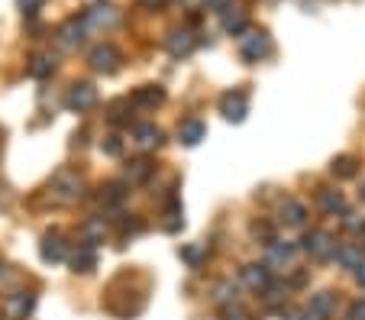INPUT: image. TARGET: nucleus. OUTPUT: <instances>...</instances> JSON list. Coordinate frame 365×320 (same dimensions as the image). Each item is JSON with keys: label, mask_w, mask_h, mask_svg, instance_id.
<instances>
[{"label": "nucleus", "mask_w": 365, "mask_h": 320, "mask_svg": "<svg viewBox=\"0 0 365 320\" xmlns=\"http://www.w3.org/2000/svg\"><path fill=\"white\" fill-rule=\"evenodd\" d=\"M181 3H185V7H191V10H194V7H201L204 0H181Z\"/></svg>", "instance_id": "45"}, {"label": "nucleus", "mask_w": 365, "mask_h": 320, "mask_svg": "<svg viewBox=\"0 0 365 320\" xmlns=\"http://www.w3.org/2000/svg\"><path fill=\"white\" fill-rule=\"evenodd\" d=\"M103 236H107V226H103V220H87V224L81 226V243H85V246L103 243Z\"/></svg>", "instance_id": "24"}, {"label": "nucleus", "mask_w": 365, "mask_h": 320, "mask_svg": "<svg viewBox=\"0 0 365 320\" xmlns=\"http://www.w3.org/2000/svg\"><path fill=\"white\" fill-rule=\"evenodd\" d=\"M181 226H185V220H181V210L171 208L169 214H165V220H162V230H165V233H178Z\"/></svg>", "instance_id": "31"}, {"label": "nucleus", "mask_w": 365, "mask_h": 320, "mask_svg": "<svg viewBox=\"0 0 365 320\" xmlns=\"http://www.w3.org/2000/svg\"><path fill=\"white\" fill-rule=\"evenodd\" d=\"M152 175H155V165H152L149 159H133L130 165H126V181H130V185H146Z\"/></svg>", "instance_id": "19"}, {"label": "nucleus", "mask_w": 365, "mask_h": 320, "mask_svg": "<svg viewBox=\"0 0 365 320\" xmlns=\"http://www.w3.org/2000/svg\"><path fill=\"white\" fill-rule=\"evenodd\" d=\"M317 204H320V210H323V214H330V217H343V210H346V198H343L339 191H333V188L320 191Z\"/></svg>", "instance_id": "17"}, {"label": "nucleus", "mask_w": 365, "mask_h": 320, "mask_svg": "<svg viewBox=\"0 0 365 320\" xmlns=\"http://www.w3.org/2000/svg\"><path fill=\"white\" fill-rule=\"evenodd\" d=\"M101 198L107 201V204H120V201L126 198V185H120V181H110V185H103V188H101Z\"/></svg>", "instance_id": "28"}, {"label": "nucleus", "mask_w": 365, "mask_h": 320, "mask_svg": "<svg viewBox=\"0 0 365 320\" xmlns=\"http://www.w3.org/2000/svg\"><path fill=\"white\" fill-rule=\"evenodd\" d=\"M204 136H207V126L201 120H185L178 126V142H185V146H197Z\"/></svg>", "instance_id": "21"}, {"label": "nucleus", "mask_w": 365, "mask_h": 320, "mask_svg": "<svg viewBox=\"0 0 365 320\" xmlns=\"http://www.w3.org/2000/svg\"><path fill=\"white\" fill-rule=\"evenodd\" d=\"M101 149L107 152V155H120V152H123V142H120V136H107V140L101 142Z\"/></svg>", "instance_id": "35"}, {"label": "nucleus", "mask_w": 365, "mask_h": 320, "mask_svg": "<svg viewBox=\"0 0 365 320\" xmlns=\"http://www.w3.org/2000/svg\"><path fill=\"white\" fill-rule=\"evenodd\" d=\"M337 239L330 233H323V230H314V233L304 236V253L310 255V259H317V262H330L333 255H337Z\"/></svg>", "instance_id": "3"}, {"label": "nucleus", "mask_w": 365, "mask_h": 320, "mask_svg": "<svg viewBox=\"0 0 365 320\" xmlns=\"http://www.w3.org/2000/svg\"><path fill=\"white\" fill-rule=\"evenodd\" d=\"M204 3H207V7H214L217 13H223V10H226V3H230V0H204Z\"/></svg>", "instance_id": "40"}, {"label": "nucleus", "mask_w": 365, "mask_h": 320, "mask_svg": "<svg viewBox=\"0 0 365 320\" xmlns=\"http://www.w3.org/2000/svg\"><path fill=\"white\" fill-rule=\"evenodd\" d=\"M49 191H52V198L56 201L71 204V201L85 198V178H81L78 171H71V169H62V171H56V178H52Z\"/></svg>", "instance_id": "2"}, {"label": "nucleus", "mask_w": 365, "mask_h": 320, "mask_svg": "<svg viewBox=\"0 0 365 320\" xmlns=\"http://www.w3.org/2000/svg\"><path fill=\"white\" fill-rule=\"evenodd\" d=\"M29 75H33V78L56 75V58H52V56H36V58H33V65H29Z\"/></svg>", "instance_id": "26"}, {"label": "nucleus", "mask_w": 365, "mask_h": 320, "mask_svg": "<svg viewBox=\"0 0 365 320\" xmlns=\"http://www.w3.org/2000/svg\"><path fill=\"white\" fill-rule=\"evenodd\" d=\"M139 3H142L146 10H159L162 3H165V0H139Z\"/></svg>", "instance_id": "43"}, {"label": "nucleus", "mask_w": 365, "mask_h": 320, "mask_svg": "<svg viewBox=\"0 0 365 320\" xmlns=\"http://www.w3.org/2000/svg\"><path fill=\"white\" fill-rule=\"evenodd\" d=\"M126 107H130V101H113V107H110V113H107V120L110 123H130V117H126Z\"/></svg>", "instance_id": "32"}, {"label": "nucleus", "mask_w": 365, "mask_h": 320, "mask_svg": "<svg viewBox=\"0 0 365 320\" xmlns=\"http://www.w3.org/2000/svg\"><path fill=\"white\" fill-rule=\"evenodd\" d=\"M87 62H91L94 71H101V75H113V71L120 68L123 56H120V49H117V46H110V42H101V46L91 49Z\"/></svg>", "instance_id": "5"}, {"label": "nucleus", "mask_w": 365, "mask_h": 320, "mask_svg": "<svg viewBox=\"0 0 365 320\" xmlns=\"http://www.w3.org/2000/svg\"><path fill=\"white\" fill-rule=\"evenodd\" d=\"M330 171H333L337 178H356L359 175V159L356 155H337V159L330 162Z\"/></svg>", "instance_id": "22"}, {"label": "nucleus", "mask_w": 365, "mask_h": 320, "mask_svg": "<svg viewBox=\"0 0 365 320\" xmlns=\"http://www.w3.org/2000/svg\"><path fill=\"white\" fill-rule=\"evenodd\" d=\"M214 298L220 304H223V308H230V304H236V285L233 282H220L214 288Z\"/></svg>", "instance_id": "29"}, {"label": "nucleus", "mask_w": 365, "mask_h": 320, "mask_svg": "<svg viewBox=\"0 0 365 320\" xmlns=\"http://www.w3.org/2000/svg\"><path fill=\"white\" fill-rule=\"evenodd\" d=\"M19 7H23V13H26V17H36L39 7H42V0H19Z\"/></svg>", "instance_id": "36"}, {"label": "nucleus", "mask_w": 365, "mask_h": 320, "mask_svg": "<svg viewBox=\"0 0 365 320\" xmlns=\"http://www.w3.org/2000/svg\"><path fill=\"white\" fill-rule=\"evenodd\" d=\"M97 104V87L87 85V81H78V85H71V91H68L65 97V107L68 110H91V107Z\"/></svg>", "instance_id": "7"}, {"label": "nucleus", "mask_w": 365, "mask_h": 320, "mask_svg": "<svg viewBox=\"0 0 365 320\" xmlns=\"http://www.w3.org/2000/svg\"><path fill=\"white\" fill-rule=\"evenodd\" d=\"M220 113H223L230 123H243L246 113H249V97H246V91H226V94L220 97Z\"/></svg>", "instance_id": "6"}, {"label": "nucleus", "mask_w": 365, "mask_h": 320, "mask_svg": "<svg viewBox=\"0 0 365 320\" xmlns=\"http://www.w3.org/2000/svg\"><path fill=\"white\" fill-rule=\"evenodd\" d=\"M56 42H58V49H62V52H75V49L85 42V26H81V19H68L65 26L58 29Z\"/></svg>", "instance_id": "11"}, {"label": "nucleus", "mask_w": 365, "mask_h": 320, "mask_svg": "<svg viewBox=\"0 0 365 320\" xmlns=\"http://www.w3.org/2000/svg\"><path fill=\"white\" fill-rule=\"evenodd\" d=\"M117 23H120L117 10H113V7H103V3H97V7L85 10V17H81V26H85V33H107V29H113Z\"/></svg>", "instance_id": "4"}, {"label": "nucleus", "mask_w": 365, "mask_h": 320, "mask_svg": "<svg viewBox=\"0 0 365 320\" xmlns=\"http://www.w3.org/2000/svg\"><path fill=\"white\" fill-rule=\"evenodd\" d=\"M278 224L288 226V230H300V226L307 224V208L294 198H285L278 204Z\"/></svg>", "instance_id": "8"}, {"label": "nucleus", "mask_w": 365, "mask_h": 320, "mask_svg": "<svg viewBox=\"0 0 365 320\" xmlns=\"http://www.w3.org/2000/svg\"><path fill=\"white\" fill-rule=\"evenodd\" d=\"M307 282V272H298V275H291V288H300V285Z\"/></svg>", "instance_id": "41"}, {"label": "nucleus", "mask_w": 365, "mask_h": 320, "mask_svg": "<svg viewBox=\"0 0 365 320\" xmlns=\"http://www.w3.org/2000/svg\"><path fill=\"white\" fill-rule=\"evenodd\" d=\"M71 265H75V272H81V275L94 272V265H97V253H94V246H78Z\"/></svg>", "instance_id": "23"}, {"label": "nucleus", "mask_w": 365, "mask_h": 320, "mask_svg": "<svg viewBox=\"0 0 365 320\" xmlns=\"http://www.w3.org/2000/svg\"><path fill=\"white\" fill-rule=\"evenodd\" d=\"M343 226L349 233H365V217H359L356 210H343Z\"/></svg>", "instance_id": "30"}, {"label": "nucleus", "mask_w": 365, "mask_h": 320, "mask_svg": "<svg viewBox=\"0 0 365 320\" xmlns=\"http://www.w3.org/2000/svg\"><path fill=\"white\" fill-rule=\"evenodd\" d=\"M349 320H365V301H356L349 308Z\"/></svg>", "instance_id": "38"}, {"label": "nucleus", "mask_w": 365, "mask_h": 320, "mask_svg": "<svg viewBox=\"0 0 365 320\" xmlns=\"http://www.w3.org/2000/svg\"><path fill=\"white\" fill-rule=\"evenodd\" d=\"M288 320H320V317H317V314H314V311H294Z\"/></svg>", "instance_id": "39"}, {"label": "nucleus", "mask_w": 365, "mask_h": 320, "mask_svg": "<svg viewBox=\"0 0 365 320\" xmlns=\"http://www.w3.org/2000/svg\"><path fill=\"white\" fill-rule=\"evenodd\" d=\"M294 255H298V246L294 243H281V239H272V243H269V265H275V269L291 265Z\"/></svg>", "instance_id": "15"}, {"label": "nucleus", "mask_w": 365, "mask_h": 320, "mask_svg": "<svg viewBox=\"0 0 365 320\" xmlns=\"http://www.w3.org/2000/svg\"><path fill=\"white\" fill-rule=\"evenodd\" d=\"M130 104L142 107V110H155V107L165 104V91H162L159 85H142V87H136V91H133Z\"/></svg>", "instance_id": "12"}, {"label": "nucleus", "mask_w": 365, "mask_h": 320, "mask_svg": "<svg viewBox=\"0 0 365 320\" xmlns=\"http://www.w3.org/2000/svg\"><path fill=\"white\" fill-rule=\"evenodd\" d=\"M133 142H136L139 149H155V146H162V130L152 126V123H139V126L133 130Z\"/></svg>", "instance_id": "18"}, {"label": "nucleus", "mask_w": 365, "mask_h": 320, "mask_svg": "<svg viewBox=\"0 0 365 320\" xmlns=\"http://www.w3.org/2000/svg\"><path fill=\"white\" fill-rule=\"evenodd\" d=\"M10 201H13V198H10V191H7V188H0V210H7V208H10Z\"/></svg>", "instance_id": "42"}, {"label": "nucleus", "mask_w": 365, "mask_h": 320, "mask_svg": "<svg viewBox=\"0 0 365 320\" xmlns=\"http://www.w3.org/2000/svg\"><path fill=\"white\" fill-rule=\"evenodd\" d=\"M165 46H169V52L175 58H187L197 49V36L191 33V29H175V33H169Z\"/></svg>", "instance_id": "10"}, {"label": "nucleus", "mask_w": 365, "mask_h": 320, "mask_svg": "<svg viewBox=\"0 0 365 320\" xmlns=\"http://www.w3.org/2000/svg\"><path fill=\"white\" fill-rule=\"evenodd\" d=\"M307 311H314L320 320H323V317H333V314H337V294H333V292L314 294V298H310V308H307Z\"/></svg>", "instance_id": "20"}, {"label": "nucleus", "mask_w": 365, "mask_h": 320, "mask_svg": "<svg viewBox=\"0 0 365 320\" xmlns=\"http://www.w3.org/2000/svg\"><path fill=\"white\" fill-rule=\"evenodd\" d=\"M223 320H253V314L239 304H230V308H223Z\"/></svg>", "instance_id": "33"}, {"label": "nucleus", "mask_w": 365, "mask_h": 320, "mask_svg": "<svg viewBox=\"0 0 365 320\" xmlns=\"http://www.w3.org/2000/svg\"><path fill=\"white\" fill-rule=\"evenodd\" d=\"M223 29L230 33V36H239V33H246V13H243V10L226 7L223 10Z\"/></svg>", "instance_id": "25"}, {"label": "nucleus", "mask_w": 365, "mask_h": 320, "mask_svg": "<svg viewBox=\"0 0 365 320\" xmlns=\"http://www.w3.org/2000/svg\"><path fill=\"white\" fill-rule=\"evenodd\" d=\"M253 236H255V239H262V243L269 246L275 239V230L269 224H253Z\"/></svg>", "instance_id": "34"}, {"label": "nucleus", "mask_w": 365, "mask_h": 320, "mask_svg": "<svg viewBox=\"0 0 365 320\" xmlns=\"http://www.w3.org/2000/svg\"><path fill=\"white\" fill-rule=\"evenodd\" d=\"M359 194H362V201H365V181H362V191H359Z\"/></svg>", "instance_id": "46"}, {"label": "nucleus", "mask_w": 365, "mask_h": 320, "mask_svg": "<svg viewBox=\"0 0 365 320\" xmlns=\"http://www.w3.org/2000/svg\"><path fill=\"white\" fill-rule=\"evenodd\" d=\"M243 285L249 288V292H259L262 294L265 288H272V269L269 265H243Z\"/></svg>", "instance_id": "9"}, {"label": "nucleus", "mask_w": 365, "mask_h": 320, "mask_svg": "<svg viewBox=\"0 0 365 320\" xmlns=\"http://www.w3.org/2000/svg\"><path fill=\"white\" fill-rule=\"evenodd\" d=\"M42 259L46 262H62L65 259V253H68V243H65V236L58 233V230H52V233H46L42 236Z\"/></svg>", "instance_id": "13"}, {"label": "nucleus", "mask_w": 365, "mask_h": 320, "mask_svg": "<svg viewBox=\"0 0 365 320\" xmlns=\"http://www.w3.org/2000/svg\"><path fill=\"white\" fill-rule=\"evenodd\" d=\"M13 282H17V272H10V265H0V285H7L10 288Z\"/></svg>", "instance_id": "37"}, {"label": "nucleus", "mask_w": 365, "mask_h": 320, "mask_svg": "<svg viewBox=\"0 0 365 320\" xmlns=\"http://www.w3.org/2000/svg\"><path fill=\"white\" fill-rule=\"evenodd\" d=\"M204 246H197V243H191V246H181V262H187L191 269H201L204 265Z\"/></svg>", "instance_id": "27"}, {"label": "nucleus", "mask_w": 365, "mask_h": 320, "mask_svg": "<svg viewBox=\"0 0 365 320\" xmlns=\"http://www.w3.org/2000/svg\"><path fill=\"white\" fill-rule=\"evenodd\" d=\"M33 308H36V294H29V292H17L7 298V314L13 320H26V314Z\"/></svg>", "instance_id": "16"}, {"label": "nucleus", "mask_w": 365, "mask_h": 320, "mask_svg": "<svg viewBox=\"0 0 365 320\" xmlns=\"http://www.w3.org/2000/svg\"><path fill=\"white\" fill-rule=\"evenodd\" d=\"M343 269H349V272H356L359 265L365 262V249H362V243H343V246H337V255H333Z\"/></svg>", "instance_id": "14"}, {"label": "nucleus", "mask_w": 365, "mask_h": 320, "mask_svg": "<svg viewBox=\"0 0 365 320\" xmlns=\"http://www.w3.org/2000/svg\"><path fill=\"white\" fill-rule=\"evenodd\" d=\"M272 36L265 33V29H246L243 36H239V56L255 65V62H262V58L272 56Z\"/></svg>", "instance_id": "1"}, {"label": "nucleus", "mask_w": 365, "mask_h": 320, "mask_svg": "<svg viewBox=\"0 0 365 320\" xmlns=\"http://www.w3.org/2000/svg\"><path fill=\"white\" fill-rule=\"evenodd\" d=\"M356 282H359V285H362V288H365V262H362V265H359V269H356Z\"/></svg>", "instance_id": "44"}]
</instances>
